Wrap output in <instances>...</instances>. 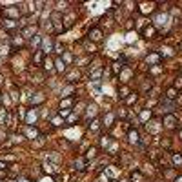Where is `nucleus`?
Wrapping results in <instances>:
<instances>
[{
	"mask_svg": "<svg viewBox=\"0 0 182 182\" xmlns=\"http://www.w3.org/2000/svg\"><path fill=\"white\" fill-rule=\"evenodd\" d=\"M22 15V11L18 6H9V7H4V18L7 20H18V17Z\"/></svg>",
	"mask_w": 182,
	"mask_h": 182,
	"instance_id": "nucleus-1",
	"label": "nucleus"
},
{
	"mask_svg": "<svg viewBox=\"0 0 182 182\" xmlns=\"http://www.w3.org/2000/svg\"><path fill=\"white\" fill-rule=\"evenodd\" d=\"M102 37H104L102 29H100V27H93V29L89 31V35H87V40H93V42H100V40H102Z\"/></svg>",
	"mask_w": 182,
	"mask_h": 182,
	"instance_id": "nucleus-2",
	"label": "nucleus"
},
{
	"mask_svg": "<svg viewBox=\"0 0 182 182\" xmlns=\"http://www.w3.org/2000/svg\"><path fill=\"white\" fill-rule=\"evenodd\" d=\"M24 137L35 140V139H38V137H40V131L35 128V126H27V128L24 129Z\"/></svg>",
	"mask_w": 182,
	"mask_h": 182,
	"instance_id": "nucleus-3",
	"label": "nucleus"
},
{
	"mask_svg": "<svg viewBox=\"0 0 182 182\" xmlns=\"http://www.w3.org/2000/svg\"><path fill=\"white\" fill-rule=\"evenodd\" d=\"M35 35H37V26H26L20 33L22 38H33Z\"/></svg>",
	"mask_w": 182,
	"mask_h": 182,
	"instance_id": "nucleus-4",
	"label": "nucleus"
},
{
	"mask_svg": "<svg viewBox=\"0 0 182 182\" xmlns=\"http://www.w3.org/2000/svg\"><path fill=\"white\" fill-rule=\"evenodd\" d=\"M162 122H164V126H166L168 129H173L177 124H179V120H177V117H175V115H166Z\"/></svg>",
	"mask_w": 182,
	"mask_h": 182,
	"instance_id": "nucleus-5",
	"label": "nucleus"
},
{
	"mask_svg": "<svg viewBox=\"0 0 182 182\" xmlns=\"http://www.w3.org/2000/svg\"><path fill=\"white\" fill-rule=\"evenodd\" d=\"M2 26H4L6 31H15V29H18V22L17 20H7V18H4Z\"/></svg>",
	"mask_w": 182,
	"mask_h": 182,
	"instance_id": "nucleus-6",
	"label": "nucleus"
},
{
	"mask_svg": "<svg viewBox=\"0 0 182 182\" xmlns=\"http://www.w3.org/2000/svg\"><path fill=\"white\" fill-rule=\"evenodd\" d=\"M142 37L144 38H155L157 37V27L155 26H148L146 29H142Z\"/></svg>",
	"mask_w": 182,
	"mask_h": 182,
	"instance_id": "nucleus-7",
	"label": "nucleus"
},
{
	"mask_svg": "<svg viewBox=\"0 0 182 182\" xmlns=\"http://www.w3.org/2000/svg\"><path fill=\"white\" fill-rule=\"evenodd\" d=\"M44 100H46V96L42 93H35V95L29 96V102H31L33 106H38V104H42Z\"/></svg>",
	"mask_w": 182,
	"mask_h": 182,
	"instance_id": "nucleus-8",
	"label": "nucleus"
},
{
	"mask_svg": "<svg viewBox=\"0 0 182 182\" xmlns=\"http://www.w3.org/2000/svg\"><path fill=\"white\" fill-rule=\"evenodd\" d=\"M128 140L131 144H140V137H139V131L137 129H131L128 133Z\"/></svg>",
	"mask_w": 182,
	"mask_h": 182,
	"instance_id": "nucleus-9",
	"label": "nucleus"
},
{
	"mask_svg": "<svg viewBox=\"0 0 182 182\" xmlns=\"http://www.w3.org/2000/svg\"><path fill=\"white\" fill-rule=\"evenodd\" d=\"M146 60H148L151 66H159V64H160V60H162V57L159 53H151V55H148V58H146Z\"/></svg>",
	"mask_w": 182,
	"mask_h": 182,
	"instance_id": "nucleus-10",
	"label": "nucleus"
},
{
	"mask_svg": "<svg viewBox=\"0 0 182 182\" xmlns=\"http://www.w3.org/2000/svg\"><path fill=\"white\" fill-rule=\"evenodd\" d=\"M66 78H67V82H69V84H75V82H78V78H80V71L73 69V71L66 76Z\"/></svg>",
	"mask_w": 182,
	"mask_h": 182,
	"instance_id": "nucleus-11",
	"label": "nucleus"
},
{
	"mask_svg": "<svg viewBox=\"0 0 182 182\" xmlns=\"http://www.w3.org/2000/svg\"><path fill=\"white\" fill-rule=\"evenodd\" d=\"M42 66H44V69H46V71H47V73H53L55 69H53V60H51V58H49V57H46V58H44V62H42Z\"/></svg>",
	"mask_w": 182,
	"mask_h": 182,
	"instance_id": "nucleus-12",
	"label": "nucleus"
},
{
	"mask_svg": "<svg viewBox=\"0 0 182 182\" xmlns=\"http://www.w3.org/2000/svg\"><path fill=\"white\" fill-rule=\"evenodd\" d=\"M162 107L166 109V113H171V111H175V102H173V100H168V98H164Z\"/></svg>",
	"mask_w": 182,
	"mask_h": 182,
	"instance_id": "nucleus-13",
	"label": "nucleus"
},
{
	"mask_svg": "<svg viewBox=\"0 0 182 182\" xmlns=\"http://www.w3.org/2000/svg\"><path fill=\"white\" fill-rule=\"evenodd\" d=\"M64 22H66L64 29H69V27H71V26H73V24H75V15H73V13H69V15H66Z\"/></svg>",
	"mask_w": 182,
	"mask_h": 182,
	"instance_id": "nucleus-14",
	"label": "nucleus"
},
{
	"mask_svg": "<svg viewBox=\"0 0 182 182\" xmlns=\"http://www.w3.org/2000/svg\"><path fill=\"white\" fill-rule=\"evenodd\" d=\"M37 117H38L37 109H33V111H29V113H27V118H26V124H27V126H31L33 122L37 120Z\"/></svg>",
	"mask_w": 182,
	"mask_h": 182,
	"instance_id": "nucleus-15",
	"label": "nucleus"
},
{
	"mask_svg": "<svg viewBox=\"0 0 182 182\" xmlns=\"http://www.w3.org/2000/svg\"><path fill=\"white\" fill-rule=\"evenodd\" d=\"M66 122H64V118L60 117V115H57V117H53L51 118V126L53 128H60V126H64Z\"/></svg>",
	"mask_w": 182,
	"mask_h": 182,
	"instance_id": "nucleus-16",
	"label": "nucleus"
},
{
	"mask_svg": "<svg viewBox=\"0 0 182 182\" xmlns=\"http://www.w3.org/2000/svg\"><path fill=\"white\" fill-rule=\"evenodd\" d=\"M55 69H57L58 73H62V71H64V69H66V62H64V60H62V57L55 60Z\"/></svg>",
	"mask_w": 182,
	"mask_h": 182,
	"instance_id": "nucleus-17",
	"label": "nucleus"
},
{
	"mask_svg": "<svg viewBox=\"0 0 182 182\" xmlns=\"http://www.w3.org/2000/svg\"><path fill=\"white\" fill-rule=\"evenodd\" d=\"M44 171L46 173H57L58 171V166H57V164H49V162H46V164H44Z\"/></svg>",
	"mask_w": 182,
	"mask_h": 182,
	"instance_id": "nucleus-18",
	"label": "nucleus"
},
{
	"mask_svg": "<svg viewBox=\"0 0 182 182\" xmlns=\"http://www.w3.org/2000/svg\"><path fill=\"white\" fill-rule=\"evenodd\" d=\"M42 42H44V38L40 37V35H35L31 38V47H40L42 46Z\"/></svg>",
	"mask_w": 182,
	"mask_h": 182,
	"instance_id": "nucleus-19",
	"label": "nucleus"
},
{
	"mask_svg": "<svg viewBox=\"0 0 182 182\" xmlns=\"http://www.w3.org/2000/svg\"><path fill=\"white\" fill-rule=\"evenodd\" d=\"M177 95H179V91H177L175 87H170V89L166 91V96H164V98H168V100H175Z\"/></svg>",
	"mask_w": 182,
	"mask_h": 182,
	"instance_id": "nucleus-20",
	"label": "nucleus"
},
{
	"mask_svg": "<svg viewBox=\"0 0 182 182\" xmlns=\"http://www.w3.org/2000/svg\"><path fill=\"white\" fill-rule=\"evenodd\" d=\"M113 120H115V115H113V113H106V117H104V126H106V128H111V126H113Z\"/></svg>",
	"mask_w": 182,
	"mask_h": 182,
	"instance_id": "nucleus-21",
	"label": "nucleus"
},
{
	"mask_svg": "<svg viewBox=\"0 0 182 182\" xmlns=\"http://www.w3.org/2000/svg\"><path fill=\"white\" fill-rule=\"evenodd\" d=\"M73 89H75V87H73V84H67V86H66L62 91H60V96H64V98H66V96H71Z\"/></svg>",
	"mask_w": 182,
	"mask_h": 182,
	"instance_id": "nucleus-22",
	"label": "nucleus"
},
{
	"mask_svg": "<svg viewBox=\"0 0 182 182\" xmlns=\"http://www.w3.org/2000/svg\"><path fill=\"white\" fill-rule=\"evenodd\" d=\"M122 69H124L122 60H120V62H115V64H113V67H111V71H113V75H115V76H117L118 73H122Z\"/></svg>",
	"mask_w": 182,
	"mask_h": 182,
	"instance_id": "nucleus-23",
	"label": "nucleus"
},
{
	"mask_svg": "<svg viewBox=\"0 0 182 182\" xmlns=\"http://www.w3.org/2000/svg\"><path fill=\"white\" fill-rule=\"evenodd\" d=\"M155 6H157V4H142L140 13H144V15H146V13H151V11L155 9Z\"/></svg>",
	"mask_w": 182,
	"mask_h": 182,
	"instance_id": "nucleus-24",
	"label": "nucleus"
},
{
	"mask_svg": "<svg viewBox=\"0 0 182 182\" xmlns=\"http://www.w3.org/2000/svg\"><path fill=\"white\" fill-rule=\"evenodd\" d=\"M86 159H78V160H75V170H78V171H82V170H86Z\"/></svg>",
	"mask_w": 182,
	"mask_h": 182,
	"instance_id": "nucleus-25",
	"label": "nucleus"
},
{
	"mask_svg": "<svg viewBox=\"0 0 182 182\" xmlns=\"http://www.w3.org/2000/svg\"><path fill=\"white\" fill-rule=\"evenodd\" d=\"M96 148L95 146H93V148H89V150H87V153H86V160H93V159H95L96 157Z\"/></svg>",
	"mask_w": 182,
	"mask_h": 182,
	"instance_id": "nucleus-26",
	"label": "nucleus"
},
{
	"mask_svg": "<svg viewBox=\"0 0 182 182\" xmlns=\"http://www.w3.org/2000/svg\"><path fill=\"white\" fill-rule=\"evenodd\" d=\"M96 115V106L95 104H91V106H87V111H86V118H91Z\"/></svg>",
	"mask_w": 182,
	"mask_h": 182,
	"instance_id": "nucleus-27",
	"label": "nucleus"
},
{
	"mask_svg": "<svg viewBox=\"0 0 182 182\" xmlns=\"http://www.w3.org/2000/svg\"><path fill=\"white\" fill-rule=\"evenodd\" d=\"M42 46H44V53H49V51H53V47H55V44H51L49 40H44Z\"/></svg>",
	"mask_w": 182,
	"mask_h": 182,
	"instance_id": "nucleus-28",
	"label": "nucleus"
},
{
	"mask_svg": "<svg viewBox=\"0 0 182 182\" xmlns=\"http://www.w3.org/2000/svg\"><path fill=\"white\" fill-rule=\"evenodd\" d=\"M53 51L57 55H64L66 51H64V46H62V44L60 42H55V47H53Z\"/></svg>",
	"mask_w": 182,
	"mask_h": 182,
	"instance_id": "nucleus-29",
	"label": "nucleus"
},
{
	"mask_svg": "<svg viewBox=\"0 0 182 182\" xmlns=\"http://www.w3.org/2000/svg\"><path fill=\"white\" fill-rule=\"evenodd\" d=\"M44 26V29H46V31H49V33H55V26H53V22L51 20H46L42 24Z\"/></svg>",
	"mask_w": 182,
	"mask_h": 182,
	"instance_id": "nucleus-30",
	"label": "nucleus"
},
{
	"mask_svg": "<svg viewBox=\"0 0 182 182\" xmlns=\"http://www.w3.org/2000/svg\"><path fill=\"white\" fill-rule=\"evenodd\" d=\"M84 47H86V51L87 53H93L96 47H95V44H91V40H84Z\"/></svg>",
	"mask_w": 182,
	"mask_h": 182,
	"instance_id": "nucleus-31",
	"label": "nucleus"
},
{
	"mask_svg": "<svg viewBox=\"0 0 182 182\" xmlns=\"http://www.w3.org/2000/svg\"><path fill=\"white\" fill-rule=\"evenodd\" d=\"M42 53L44 51H37V53H35V57H33V64H40V62H44L42 60Z\"/></svg>",
	"mask_w": 182,
	"mask_h": 182,
	"instance_id": "nucleus-32",
	"label": "nucleus"
},
{
	"mask_svg": "<svg viewBox=\"0 0 182 182\" xmlns=\"http://www.w3.org/2000/svg\"><path fill=\"white\" fill-rule=\"evenodd\" d=\"M98 128H100V122H98V120H93V122H89V129H91V131H98Z\"/></svg>",
	"mask_w": 182,
	"mask_h": 182,
	"instance_id": "nucleus-33",
	"label": "nucleus"
},
{
	"mask_svg": "<svg viewBox=\"0 0 182 182\" xmlns=\"http://www.w3.org/2000/svg\"><path fill=\"white\" fill-rule=\"evenodd\" d=\"M150 117H151V111H150V109H144V111L140 113V120H148Z\"/></svg>",
	"mask_w": 182,
	"mask_h": 182,
	"instance_id": "nucleus-34",
	"label": "nucleus"
},
{
	"mask_svg": "<svg viewBox=\"0 0 182 182\" xmlns=\"http://www.w3.org/2000/svg\"><path fill=\"white\" fill-rule=\"evenodd\" d=\"M128 95H129V87L122 86L120 87V96H122V98H128Z\"/></svg>",
	"mask_w": 182,
	"mask_h": 182,
	"instance_id": "nucleus-35",
	"label": "nucleus"
},
{
	"mask_svg": "<svg viewBox=\"0 0 182 182\" xmlns=\"http://www.w3.org/2000/svg\"><path fill=\"white\" fill-rule=\"evenodd\" d=\"M55 6H57V7H55V9H57V11H60V9H64L66 6H67V2H57V4H55Z\"/></svg>",
	"mask_w": 182,
	"mask_h": 182,
	"instance_id": "nucleus-36",
	"label": "nucleus"
},
{
	"mask_svg": "<svg viewBox=\"0 0 182 182\" xmlns=\"http://www.w3.org/2000/svg\"><path fill=\"white\" fill-rule=\"evenodd\" d=\"M117 150H118L117 144H111V146H109V155H115V153H117Z\"/></svg>",
	"mask_w": 182,
	"mask_h": 182,
	"instance_id": "nucleus-37",
	"label": "nucleus"
},
{
	"mask_svg": "<svg viewBox=\"0 0 182 182\" xmlns=\"http://www.w3.org/2000/svg\"><path fill=\"white\" fill-rule=\"evenodd\" d=\"M173 164H182V157L180 155H173Z\"/></svg>",
	"mask_w": 182,
	"mask_h": 182,
	"instance_id": "nucleus-38",
	"label": "nucleus"
},
{
	"mask_svg": "<svg viewBox=\"0 0 182 182\" xmlns=\"http://www.w3.org/2000/svg\"><path fill=\"white\" fill-rule=\"evenodd\" d=\"M175 89H182V76L180 78H177V82H175Z\"/></svg>",
	"mask_w": 182,
	"mask_h": 182,
	"instance_id": "nucleus-39",
	"label": "nucleus"
},
{
	"mask_svg": "<svg viewBox=\"0 0 182 182\" xmlns=\"http://www.w3.org/2000/svg\"><path fill=\"white\" fill-rule=\"evenodd\" d=\"M69 106H71V100H64V102L60 104V109H62V107H69Z\"/></svg>",
	"mask_w": 182,
	"mask_h": 182,
	"instance_id": "nucleus-40",
	"label": "nucleus"
},
{
	"mask_svg": "<svg viewBox=\"0 0 182 182\" xmlns=\"http://www.w3.org/2000/svg\"><path fill=\"white\" fill-rule=\"evenodd\" d=\"M102 75V71H100V69H98V71H95V73H93V75H91V78H93V80H96V78H98V76Z\"/></svg>",
	"mask_w": 182,
	"mask_h": 182,
	"instance_id": "nucleus-41",
	"label": "nucleus"
},
{
	"mask_svg": "<svg viewBox=\"0 0 182 182\" xmlns=\"http://www.w3.org/2000/svg\"><path fill=\"white\" fill-rule=\"evenodd\" d=\"M135 100H137V93H135L133 96H128V104H131V102H135Z\"/></svg>",
	"mask_w": 182,
	"mask_h": 182,
	"instance_id": "nucleus-42",
	"label": "nucleus"
},
{
	"mask_svg": "<svg viewBox=\"0 0 182 182\" xmlns=\"http://www.w3.org/2000/svg\"><path fill=\"white\" fill-rule=\"evenodd\" d=\"M162 146H164V148H170V146H171V142L166 139V140H162Z\"/></svg>",
	"mask_w": 182,
	"mask_h": 182,
	"instance_id": "nucleus-43",
	"label": "nucleus"
},
{
	"mask_svg": "<svg viewBox=\"0 0 182 182\" xmlns=\"http://www.w3.org/2000/svg\"><path fill=\"white\" fill-rule=\"evenodd\" d=\"M6 139H7V133H6V131H4V133L0 131V140H6Z\"/></svg>",
	"mask_w": 182,
	"mask_h": 182,
	"instance_id": "nucleus-44",
	"label": "nucleus"
},
{
	"mask_svg": "<svg viewBox=\"0 0 182 182\" xmlns=\"http://www.w3.org/2000/svg\"><path fill=\"white\" fill-rule=\"evenodd\" d=\"M126 27H128V29H131V27H133V20H128V24H126Z\"/></svg>",
	"mask_w": 182,
	"mask_h": 182,
	"instance_id": "nucleus-45",
	"label": "nucleus"
},
{
	"mask_svg": "<svg viewBox=\"0 0 182 182\" xmlns=\"http://www.w3.org/2000/svg\"><path fill=\"white\" fill-rule=\"evenodd\" d=\"M6 168H7V166H6V162L0 160V170H6Z\"/></svg>",
	"mask_w": 182,
	"mask_h": 182,
	"instance_id": "nucleus-46",
	"label": "nucleus"
},
{
	"mask_svg": "<svg viewBox=\"0 0 182 182\" xmlns=\"http://www.w3.org/2000/svg\"><path fill=\"white\" fill-rule=\"evenodd\" d=\"M0 179H6V170H2V171H0Z\"/></svg>",
	"mask_w": 182,
	"mask_h": 182,
	"instance_id": "nucleus-47",
	"label": "nucleus"
},
{
	"mask_svg": "<svg viewBox=\"0 0 182 182\" xmlns=\"http://www.w3.org/2000/svg\"><path fill=\"white\" fill-rule=\"evenodd\" d=\"M179 51H182V42H180V44H179Z\"/></svg>",
	"mask_w": 182,
	"mask_h": 182,
	"instance_id": "nucleus-48",
	"label": "nucleus"
},
{
	"mask_svg": "<svg viewBox=\"0 0 182 182\" xmlns=\"http://www.w3.org/2000/svg\"><path fill=\"white\" fill-rule=\"evenodd\" d=\"M9 182H18V180H9Z\"/></svg>",
	"mask_w": 182,
	"mask_h": 182,
	"instance_id": "nucleus-49",
	"label": "nucleus"
}]
</instances>
